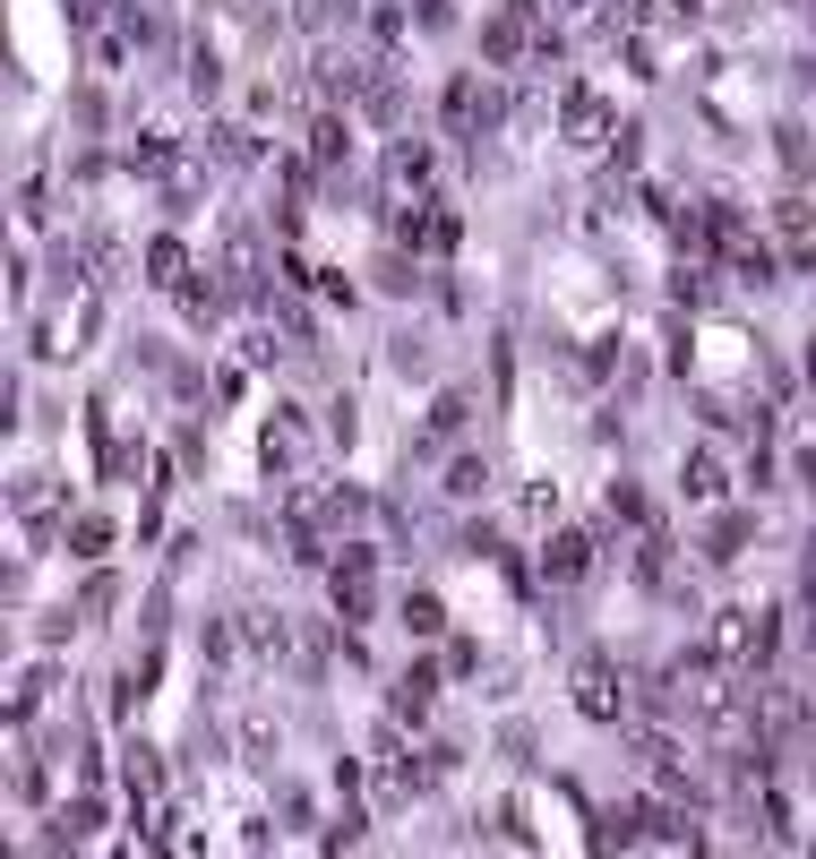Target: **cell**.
<instances>
[{"instance_id":"1","label":"cell","mask_w":816,"mask_h":859,"mask_svg":"<svg viewBox=\"0 0 816 859\" xmlns=\"http://www.w3.org/2000/svg\"><path fill=\"white\" fill-rule=\"evenodd\" d=\"M558 121H567V138H585V146H593V138L611 130V103L593 95V87H567V103H558Z\"/></svg>"},{"instance_id":"2","label":"cell","mask_w":816,"mask_h":859,"mask_svg":"<svg viewBox=\"0 0 816 859\" xmlns=\"http://www.w3.org/2000/svg\"><path fill=\"white\" fill-rule=\"evenodd\" d=\"M576 714H593V722H611V714H619V679H611L602 661H585V670H576Z\"/></svg>"},{"instance_id":"3","label":"cell","mask_w":816,"mask_h":859,"mask_svg":"<svg viewBox=\"0 0 816 859\" xmlns=\"http://www.w3.org/2000/svg\"><path fill=\"white\" fill-rule=\"evenodd\" d=\"M551 576H558V585L585 576V542H551Z\"/></svg>"},{"instance_id":"4","label":"cell","mask_w":816,"mask_h":859,"mask_svg":"<svg viewBox=\"0 0 816 859\" xmlns=\"http://www.w3.org/2000/svg\"><path fill=\"white\" fill-rule=\"evenodd\" d=\"M319 164H344V121H319Z\"/></svg>"},{"instance_id":"5","label":"cell","mask_w":816,"mask_h":859,"mask_svg":"<svg viewBox=\"0 0 816 859\" xmlns=\"http://www.w3.org/2000/svg\"><path fill=\"white\" fill-rule=\"evenodd\" d=\"M808 378H816V344H808Z\"/></svg>"}]
</instances>
